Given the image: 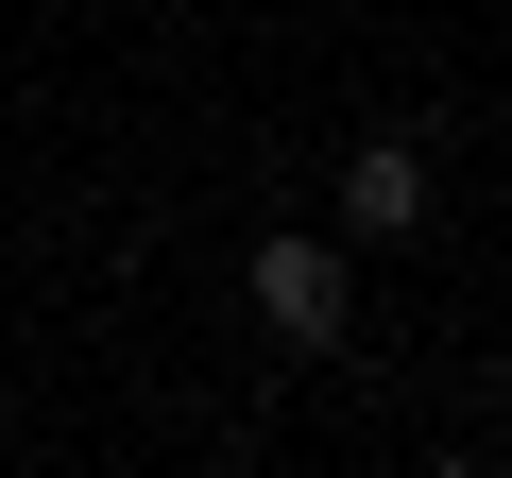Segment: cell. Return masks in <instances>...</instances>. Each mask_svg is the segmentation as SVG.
Returning <instances> with one entry per match:
<instances>
[{"label":"cell","mask_w":512,"mask_h":478,"mask_svg":"<svg viewBox=\"0 0 512 478\" xmlns=\"http://www.w3.org/2000/svg\"><path fill=\"white\" fill-rule=\"evenodd\" d=\"M239 308L274 325L291 359H342V325H359V274H342V239H308V222H291V239H256V257H239Z\"/></svg>","instance_id":"obj_1"},{"label":"cell","mask_w":512,"mask_h":478,"mask_svg":"<svg viewBox=\"0 0 512 478\" xmlns=\"http://www.w3.org/2000/svg\"><path fill=\"white\" fill-rule=\"evenodd\" d=\"M427 222V137H359L342 154V239H410Z\"/></svg>","instance_id":"obj_2"}]
</instances>
